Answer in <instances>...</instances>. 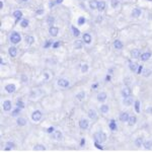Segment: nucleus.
Wrapping results in <instances>:
<instances>
[{
	"label": "nucleus",
	"mask_w": 152,
	"mask_h": 152,
	"mask_svg": "<svg viewBox=\"0 0 152 152\" xmlns=\"http://www.w3.org/2000/svg\"><path fill=\"white\" fill-rule=\"evenodd\" d=\"M63 0H56V2H57V3H60V2H62Z\"/></svg>",
	"instance_id": "obj_58"
},
{
	"label": "nucleus",
	"mask_w": 152,
	"mask_h": 152,
	"mask_svg": "<svg viewBox=\"0 0 152 152\" xmlns=\"http://www.w3.org/2000/svg\"><path fill=\"white\" fill-rule=\"evenodd\" d=\"M109 111H110V107L107 104H102V105L99 107V112L102 113V114L105 115L109 113Z\"/></svg>",
	"instance_id": "obj_25"
},
{
	"label": "nucleus",
	"mask_w": 152,
	"mask_h": 152,
	"mask_svg": "<svg viewBox=\"0 0 152 152\" xmlns=\"http://www.w3.org/2000/svg\"><path fill=\"white\" fill-rule=\"evenodd\" d=\"M43 119V113L40 110H35L33 113L31 114V120L34 123H40Z\"/></svg>",
	"instance_id": "obj_3"
},
{
	"label": "nucleus",
	"mask_w": 152,
	"mask_h": 152,
	"mask_svg": "<svg viewBox=\"0 0 152 152\" xmlns=\"http://www.w3.org/2000/svg\"><path fill=\"white\" fill-rule=\"evenodd\" d=\"M48 23L50 24V26H53V23H54V18H48Z\"/></svg>",
	"instance_id": "obj_50"
},
{
	"label": "nucleus",
	"mask_w": 152,
	"mask_h": 152,
	"mask_svg": "<svg viewBox=\"0 0 152 152\" xmlns=\"http://www.w3.org/2000/svg\"><path fill=\"white\" fill-rule=\"evenodd\" d=\"M19 24H20V26L23 28H28V26L29 20H28V19H26V18H23L20 20V23H19Z\"/></svg>",
	"instance_id": "obj_35"
},
{
	"label": "nucleus",
	"mask_w": 152,
	"mask_h": 152,
	"mask_svg": "<svg viewBox=\"0 0 152 152\" xmlns=\"http://www.w3.org/2000/svg\"><path fill=\"white\" fill-rule=\"evenodd\" d=\"M87 117H88V119H89L90 121H92V122H96L97 120H99V115H97L96 111L94 110V109H89V110H88Z\"/></svg>",
	"instance_id": "obj_5"
},
{
	"label": "nucleus",
	"mask_w": 152,
	"mask_h": 152,
	"mask_svg": "<svg viewBox=\"0 0 152 152\" xmlns=\"http://www.w3.org/2000/svg\"><path fill=\"white\" fill-rule=\"evenodd\" d=\"M118 4H119L118 0H112V6H113V7H117Z\"/></svg>",
	"instance_id": "obj_51"
},
{
	"label": "nucleus",
	"mask_w": 152,
	"mask_h": 152,
	"mask_svg": "<svg viewBox=\"0 0 152 152\" xmlns=\"http://www.w3.org/2000/svg\"><path fill=\"white\" fill-rule=\"evenodd\" d=\"M15 147V145H14V143L13 142H6L5 143V146H4V150H6V151H8V150H12V149Z\"/></svg>",
	"instance_id": "obj_31"
},
{
	"label": "nucleus",
	"mask_w": 152,
	"mask_h": 152,
	"mask_svg": "<svg viewBox=\"0 0 152 152\" xmlns=\"http://www.w3.org/2000/svg\"><path fill=\"white\" fill-rule=\"evenodd\" d=\"M141 51L139 50V49H132L131 51H130V56H131V58L133 59V60H137V59H140L141 57Z\"/></svg>",
	"instance_id": "obj_9"
},
{
	"label": "nucleus",
	"mask_w": 152,
	"mask_h": 152,
	"mask_svg": "<svg viewBox=\"0 0 152 152\" xmlns=\"http://www.w3.org/2000/svg\"><path fill=\"white\" fill-rule=\"evenodd\" d=\"M0 61H1V65H3V64L5 65V64H6V63H5V60H4V59L2 58V57L0 58Z\"/></svg>",
	"instance_id": "obj_56"
},
{
	"label": "nucleus",
	"mask_w": 152,
	"mask_h": 152,
	"mask_svg": "<svg viewBox=\"0 0 152 152\" xmlns=\"http://www.w3.org/2000/svg\"><path fill=\"white\" fill-rule=\"evenodd\" d=\"M83 41H81V40H75L74 41V48L76 49V50H80V49H82V47H83Z\"/></svg>",
	"instance_id": "obj_26"
},
{
	"label": "nucleus",
	"mask_w": 152,
	"mask_h": 152,
	"mask_svg": "<svg viewBox=\"0 0 152 152\" xmlns=\"http://www.w3.org/2000/svg\"><path fill=\"white\" fill-rule=\"evenodd\" d=\"M85 142H86V140H85L84 138H82L81 140H80V146H84V144H85Z\"/></svg>",
	"instance_id": "obj_54"
},
{
	"label": "nucleus",
	"mask_w": 152,
	"mask_h": 152,
	"mask_svg": "<svg viewBox=\"0 0 152 152\" xmlns=\"http://www.w3.org/2000/svg\"><path fill=\"white\" fill-rule=\"evenodd\" d=\"M51 138L54 139V140H56V141H61L63 139L62 132L59 131V130H55V131L51 134Z\"/></svg>",
	"instance_id": "obj_11"
},
{
	"label": "nucleus",
	"mask_w": 152,
	"mask_h": 152,
	"mask_svg": "<svg viewBox=\"0 0 152 152\" xmlns=\"http://www.w3.org/2000/svg\"><path fill=\"white\" fill-rule=\"evenodd\" d=\"M150 74H151L150 69H144V70H143V72H142V75L145 76V77H148V76L150 75Z\"/></svg>",
	"instance_id": "obj_43"
},
{
	"label": "nucleus",
	"mask_w": 152,
	"mask_h": 152,
	"mask_svg": "<svg viewBox=\"0 0 152 152\" xmlns=\"http://www.w3.org/2000/svg\"><path fill=\"white\" fill-rule=\"evenodd\" d=\"M78 126H79V128L81 130H88L89 129V121H88V119L81 118L78 121Z\"/></svg>",
	"instance_id": "obj_4"
},
{
	"label": "nucleus",
	"mask_w": 152,
	"mask_h": 152,
	"mask_svg": "<svg viewBox=\"0 0 152 152\" xmlns=\"http://www.w3.org/2000/svg\"><path fill=\"white\" fill-rule=\"evenodd\" d=\"M143 70H144L143 65H139V66H138V69H137V71H136V73H137V74H142Z\"/></svg>",
	"instance_id": "obj_44"
},
{
	"label": "nucleus",
	"mask_w": 152,
	"mask_h": 152,
	"mask_svg": "<svg viewBox=\"0 0 152 152\" xmlns=\"http://www.w3.org/2000/svg\"><path fill=\"white\" fill-rule=\"evenodd\" d=\"M97 4H99V1H96V0H90L89 1V7L91 9H97Z\"/></svg>",
	"instance_id": "obj_36"
},
{
	"label": "nucleus",
	"mask_w": 152,
	"mask_h": 152,
	"mask_svg": "<svg viewBox=\"0 0 152 152\" xmlns=\"http://www.w3.org/2000/svg\"><path fill=\"white\" fill-rule=\"evenodd\" d=\"M91 40H92V38H91V35H90V34L84 33L82 35V41H83V43L86 44V45H89V44L91 43Z\"/></svg>",
	"instance_id": "obj_19"
},
{
	"label": "nucleus",
	"mask_w": 152,
	"mask_h": 152,
	"mask_svg": "<svg viewBox=\"0 0 152 152\" xmlns=\"http://www.w3.org/2000/svg\"><path fill=\"white\" fill-rule=\"evenodd\" d=\"M129 118H130V114L128 112H122L119 115V121L122 122V123H127Z\"/></svg>",
	"instance_id": "obj_12"
},
{
	"label": "nucleus",
	"mask_w": 152,
	"mask_h": 152,
	"mask_svg": "<svg viewBox=\"0 0 152 152\" xmlns=\"http://www.w3.org/2000/svg\"><path fill=\"white\" fill-rule=\"evenodd\" d=\"M88 70H89V66H88V64H83L81 66V72L82 73H86Z\"/></svg>",
	"instance_id": "obj_40"
},
{
	"label": "nucleus",
	"mask_w": 152,
	"mask_h": 152,
	"mask_svg": "<svg viewBox=\"0 0 152 152\" xmlns=\"http://www.w3.org/2000/svg\"><path fill=\"white\" fill-rule=\"evenodd\" d=\"M85 96H86V94H85V91H79L77 94H76V99L79 100V102H82V100L85 99Z\"/></svg>",
	"instance_id": "obj_32"
},
{
	"label": "nucleus",
	"mask_w": 152,
	"mask_h": 152,
	"mask_svg": "<svg viewBox=\"0 0 152 152\" xmlns=\"http://www.w3.org/2000/svg\"><path fill=\"white\" fill-rule=\"evenodd\" d=\"M97 87H99V83H94L91 85V89H96Z\"/></svg>",
	"instance_id": "obj_53"
},
{
	"label": "nucleus",
	"mask_w": 152,
	"mask_h": 152,
	"mask_svg": "<svg viewBox=\"0 0 152 152\" xmlns=\"http://www.w3.org/2000/svg\"><path fill=\"white\" fill-rule=\"evenodd\" d=\"M121 94H122V96H123V99L124 97H128L130 96V95H132V89H131V87L130 86H125L123 89L121 90Z\"/></svg>",
	"instance_id": "obj_13"
},
{
	"label": "nucleus",
	"mask_w": 152,
	"mask_h": 152,
	"mask_svg": "<svg viewBox=\"0 0 152 152\" xmlns=\"http://www.w3.org/2000/svg\"><path fill=\"white\" fill-rule=\"evenodd\" d=\"M144 137L143 136H139L137 137L136 139L134 140V145L137 147V148H141L142 146H143V143H144Z\"/></svg>",
	"instance_id": "obj_16"
},
{
	"label": "nucleus",
	"mask_w": 152,
	"mask_h": 152,
	"mask_svg": "<svg viewBox=\"0 0 152 152\" xmlns=\"http://www.w3.org/2000/svg\"><path fill=\"white\" fill-rule=\"evenodd\" d=\"M20 112H21V109L20 107H16V109L15 110H13V112L11 113V116H13V117H16L18 114H20Z\"/></svg>",
	"instance_id": "obj_39"
},
{
	"label": "nucleus",
	"mask_w": 152,
	"mask_h": 152,
	"mask_svg": "<svg viewBox=\"0 0 152 152\" xmlns=\"http://www.w3.org/2000/svg\"><path fill=\"white\" fill-rule=\"evenodd\" d=\"M38 94H42V91L40 89H35V90H31V92H29V99H35L36 96H38Z\"/></svg>",
	"instance_id": "obj_34"
},
{
	"label": "nucleus",
	"mask_w": 152,
	"mask_h": 152,
	"mask_svg": "<svg viewBox=\"0 0 152 152\" xmlns=\"http://www.w3.org/2000/svg\"><path fill=\"white\" fill-rule=\"evenodd\" d=\"M53 43H54V42H52V41H47L44 47H45V48H49L50 46H53Z\"/></svg>",
	"instance_id": "obj_47"
},
{
	"label": "nucleus",
	"mask_w": 152,
	"mask_h": 152,
	"mask_svg": "<svg viewBox=\"0 0 152 152\" xmlns=\"http://www.w3.org/2000/svg\"><path fill=\"white\" fill-rule=\"evenodd\" d=\"M59 34V28L57 26H51L50 28H49V35L51 37H53V38H55V37H57Z\"/></svg>",
	"instance_id": "obj_17"
},
{
	"label": "nucleus",
	"mask_w": 152,
	"mask_h": 152,
	"mask_svg": "<svg viewBox=\"0 0 152 152\" xmlns=\"http://www.w3.org/2000/svg\"><path fill=\"white\" fill-rule=\"evenodd\" d=\"M16 107H20L21 110H23L24 109V102H23V100H18V102H16Z\"/></svg>",
	"instance_id": "obj_42"
},
{
	"label": "nucleus",
	"mask_w": 152,
	"mask_h": 152,
	"mask_svg": "<svg viewBox=\"0 0 152 152\" xmlns=\"http://www.w3.org/2000/svg\"><path fill=\"white\" fill-rule=\"evenodd\" d=\"M20 78H21V81H23V83H26L28 81V77H26V75H24V74H21L20 75Z\"/></svg>",
	"instance_id": "obj_46"
},
{
	"label": "nucleus",
	"mask_w": 152,
	"mask_h": 152,
	"mask_svg": "<svg viewBox=\"0 0 152 152\" xmlns=\"http://www.w3.org/2000/svg\"><path fill=\"white\" fill-rule=\"evenodd\" d=\"M61 44H62V43H61L60 41H58V42H54L52 47H53V49H57V48L60 47V45H61Z\"/></svg>",
	"instance_id": "obj_45"
},
{
	"label": "nucleus",
	"mask_w": 152,
	"mask_h": 152,
	"mask_svg": "<svg viewBox=\"0 0 152 152\" xmlns=\"http://www.w3.org/2000/svg\"><path fill=\"white\" fill-rule=\"evenodd\" d=\"M20 1H28V0H20Z\"/></svg>",
	"instance_id": "obj_59"
},
{
	"label": "nucleus",
	"mask_w": 152,
	"mask_h": 152,
	"mask_svg": "<svg viewBox=\"0 0 152 152\" xmlns=\"http://www.w3.org/2000/svg\"><path fill=\"white\" fill-rule=\"evenodd\" d=\"M71 28H72L73 35H74L75 38H79V36H80V31H79V29H78L77 28H75L74 26H71Z\"/></svg>",
	"instance_id": "obj_38"
},
{
	"label": "nucleus",
	"mask_w": 152,
	"mask_h": 152,
	"mask_svg": "<svg viewBox=\"0 0 152 152\" xmlns=\"http://www.w3.org/2000/svg\"><path fill=\"white\" fill-rule=\"evenodd\" d=\"M134 97L132 95H130L128 97H124L123 99V104L126 105V107H131V105L134 104Z\"/></svg>",
	"instance_id": "obj_14"
},
{
	"label": "nucleus",
	"mask_w": 152,
	"mask_h": 152,
	"mask_svg": "<svg viewBox=\"0 0 152 152\" xmlns=\"http://www.w3.org/2000/svg\"><path fill=\"white\" fill-rule=\"evenodd\" d=\"M107 7V3L104 1H99V4H97V10L99 12H102Z\"/></svg>",
	"instance_id": "obj_28"
},
{
	"label": "nucleus",
	"mask_w": 152,
	"mask_h": 152,
	"mask_svg": "<svg viewBox=\"0 0 152 152\" xmlns=\"http://www.w3.org/2000/svg\"><path fill=\"white\" fill-rule=\"evenodd\" d=\"M138 66L139 65L135 62H131V61L129 62V67H130V69H131V71H133V72H136L137 69H138Z\"/></svg>",
	"instance_id": "obj_33"
},
{
	"label": "nucleus",
	"mask_w": 152,
	"mask_h": 152,
	"mask_svg": "<svg viewBox=\"0 0 152 152\" xmlns=\"http://www.w3.org/2000/svg\"><path fill=\"white\" fill-rule=\"evenodd\" d=\"M7 52H8L9 57L11 59L16 58V56H18V48H16L15 46H10V47L8 48V50H7Z\"/></svg>",
	"instance_id": "obj_8"
},
{
	"label": "nucleus",
	"mask_w": 152,
	"mask_h": 152,
	"mask_svg": "<svg viewBox=\"0 0 152 152\" xmlns=\"http://www.w3.org/2000/svg\"><path fill=\"white\" fill-rule=\"evenodd\" d=\"M113 46L116 50H122L124 48V44L122 43L121 40H115L114 43H113Z\"/></svg>",
	"instance_id": "obj_21"
},
{
	"label": "nucleus",
	"mask_w": 152,
	"mask_h": 152,
	"mask_svg": "<svg viewBox=\"0 0 152 152\" xmlns=\"http://www.w3.org/2000/svg\"><path fill=\"white\" fill-rule=\"evenodd\" d=\"M109 127H110V129H111L112 131H116V130H118L117 123H116V121H115L114 119H112L111 121L109 122Z\"/></svg>",
	"instance_id": "obj_29"
},
{
	"label": "nucleus",
	"mask_w": 152,
	"mask_h": 152,
	"mask_svg": "<svg viewBox=\"0 0 152 152\" xmlns=\"http://www.w3.org/2000/svg\"><path fill=\"white\" fill-rule=\"evenodd\" d=\"M57 85L61 88H68L70 86V81L66 78H59L57 80Z\"/></svg>",
	"instance_id": "obj_6"
},
{
	"label": "nucleus",
	"mask_w": 152,
	"mask_h": 152,
	"mask_svg": "<svg viewBox=\"0 0 152 152\" xmlns=\"http://www.w3.org/2000/svg\"><path fill=\"white\" fill-rule=\"evenodd\" d=\"M54 131H55V128H54V127H50V128H48V129H47V132H48V133L50 134V135L52 134Z\"/></svg>",
	"instance_id": "obj_49"
},
{
	"label": "nucleus",
	"mask_w": 152,
	"mask_h": 152,
	"mask_svg": "<svg viewBox=\"0 0 152 152\" xmlns=\"http://www.w3.org/2000/svg\"><path fill=\"white\" fill-rule=\"evenodd\" d=\"M107 134L104 133V132L102 131H99L96 132V133H94V142L95 143H104L105 141H107Z\"/></svg>",
	"instance_id": "obj_1"
},
{
	"label": "nucleus",
	"mask_w": 152,
	"mask_h": 152,
	"mask_svg": "<svg viewBox=\"0 0 152 152\" xmlns=\"http://www.w3.org/2000/svg\"><path fill=\"white\" fill-rule=\"evenodd\" d=\"M46 150H47V147L45 145H43L42 143L36 144V145L33 147V151H46Z\"/></svg>",
	"instance_id": "obj_22"
},
{
	"label": "nucleus",
	"mask_w": 152,
	"mask_h": 152,
	"mask_svg": "<svg viewBox=\"0 0 152 152\" xmlns=\"http://www.w3.org/2000/svg\"><path fill=\"white\" fill-rule=\"evenodd\" d=\"M9 41H10V43L12 45H18L21 42V35L18 31H13L12 33L10 34V36H9Z\"/></svg>",
	"instance_id": "obj_2"
},
{
	"label": "nucleus",
	"mask_w": 152,
	"mask_h": 152,
	"mask_svg": "<svg viewBox=\"0 0 152 152\" xmlns=\"http://www.w3.org/2000/svg\"><path fill=\"white\" fill-rule=\"evenodd\" d=\"M152 56V53L151 52H144L141 54V57H140V60L142 62H146V61H148L149 59L151 58Z\"/></svg>",
	"instance_id": "obj_20"
},
{
	"label": "nucleus",
	"mask_w": 152,
	"mask_h": 152,
	"mask_svg": "<svg viewBox=\"0 0 152 152\" xmlns=\"http://www.w3.org/2000/svg\"><path fill=\"white\" fill-rule=\"evenodd\" d=\"M137 120H138V119H137V116H135V115H133V116H130L128 122H127V124H128V126L132 127V126H134V125H136Z\"/></svg>",
	"instance_id": "obj_24"
},
{
	"label": "nucleus",
	"mask_w": 152,
	"mask_h": 152,
	"mask_svg": "<svg viewBox=\"0 0 152 152\" xmlns=\"http://www.w3.org/2000/svg\"><path fill=\"white\" fill-rule=\"evenodd\" d=\"M111 79H112V75L109 73V74L105 76V81H111Z\"/></svg>",
	"instance_id": "obj_52"
},
{
	"label": "nucleus",
	"mask_w": 152,
	"mask_h": 152,
	"mask_svg": "<svg viewBox=\"0 0 152 152\" xmlns=\"http://www.w3.org/2000/svg\"><path fill=\"white\" fill-rule=\"evenodd\" d=\"M107 99V94L105 91H100L96 94V99L99 102H104Z\"/></svg>",
	"instance_id": "obj_15"
},
{
	"label": "nucleus",
	"mask_w": 152,
	"mask_h": 152,
	"mask_svg": "<svg viewBox=\"0 0 152 152\" xmlns=\"http://www.w3.org/2000/svg\"><path fill=\"white\" fill-rule=\"evenodd\" d=\"M84 23H85V18H78V24H79V26H82Z\"/></svg>",
	"instance_id": "obj_48"
},
{
	"label": "nucleus",
	"mask_w": 152,
	"mask_h": 152,
	"mask_svg": "<svg viewBox=\"0 0 152 152\" xmlns=\"http://www.w3.org/2000/svg\"><path fill=\"white\" fill-rule=\"evenodd\" d=\"M4 90L7 92V94H14L16 91V85L14 83H8L4 86Z\"/></svg>",
	"instance_id": "obj_10"
},
{
	"label": "nucleus",
	"mask_w": 152,
	"mask_h": 152,
	"mask_svg": "<svg viewBox=\"0 0 152 152\" xmlns=\"http://www.w3.org/2000/svg\"><path fill=\"white\" fill-rule=\"evenodd\" d=\"M0 4H1V5H0V9H2L3 8V1H2V0H1V2H0Z\"/></svg>",
	"instance_id": "obj_57"
},
{
	"label": "nucleus",
	"mask_w": 152,
	"mask_h": 152,
	"mask_svg": "<svg viewBox=\"0 0 152 152\" xmlns=\"http://www.w3.org/2000/svg\"><path fill=\"white\" fill-rule=\"evenodd\" d=\"M2 110H3L5 113H8L10 112L12 110V102L11 100L9 99H5L2 102Z\"/></svg>",
	"instance_id": "obj_7"
},
{
	"label": "nucleus",
	"mask_w": 152,
	"mask_h": 152,
	"mask_svg": "<svg viewBox=\"0 0 152 152\" xmlns=\"http://www.w3.org/2000/svg\"><path fill=\"white\" fill-rule=\"evenodd\" d=\"M140 13H141V11L139 10V9H134V10L132 11V15L135 16V18H138V16H140Z\"/></svg>",
	"instance_id": "obj_41"
},
{
	"label": "nucleus",
	"mask_w": 152,
	"mask_h": 152,
	"mask_svg": "<svg viewBox=\"0 0 152 152\" xmlns=\"http://www.w3.org/2000/svg\"><path fill=\"white\" fill-rule=\"evenodd\" d=\"M13 16L16 18V23H18V21L23 19V12H21L20 10H15L13 12Z\"/></svg>",
	"instance_id": "obj_27"
},
{
	"label": "nucleus",
	"mask_w": 152,
	"mask_h": 152,
	"mask_svg": "<svg viewBox=\"0 0 152 152\" xmlns=\"http://www.w3.org/2000/svg\"><path fill=\"white\" fill-rule=\"evenodd\" d=\"M143 147L146 150H151L152 149V140L151 139H145L143 143Z\"/></svg>",
	"instance_id": "obj_23"
},
{
	"label": "nucleus",
	"mask_w": 152,
	"mask_h": 152,
	"mask_svg": "<svg viewBox=\"0 0 152 152\" xmlns=\"http://www.w3.org/2000/svg\"><path fill=\"white\" fill-rule=\"evenodd\" d=\"M140 102H139L138 99H136L134 102V110H135V112L136 113H140Z\"/></svg>",
	"instance_id": "obj_37"
},
{
	"label": "nucleus",
	"mask_w": 152,
	"mask_h": 152,
	"mask_svg": "<svg viewBox=\"0 0 152 152\" xmlns=\"http://www.w3.org/2000/svg\"><path fill=\"white\" fill-rule=\"evenodd\" d=\"M24 41H26V43L28 44V46H31L35 43V38H34L33 36H26V38H24Z\"/></svg>",
	"instance_id": "obj_30"
},
{
	"label": "nucleus",
	"mask_w": 152,
	"mask_h": 152,
	"mask_svg": "<svg viewBox=\"0 0 152 152\" xmlns=\"http://www.w3.org/2000/svg\"><path fill=\"white\" fill-rule=\"evenodd\" d=\"M15 123H16V125H18V127H24L26 125V118H23V117H18L16 118V121H15Z\"/></svg>",
	"instance_id": "obj_18"
},
{
	"label": "nucleus",
	"mask_w": 152,
	"mask_h": 152,
	"mask_svg": "<svg viewBox=\"0 0 152 152\" xmlns=\"http://www.w3.org/2000/svg\"><path fill=\"white\" fill-rule=\"evenodd\" d=\"M146 113H147V114H152V107H147V109H146Z\"/></svg>",
	"instance_id": "obj_55"
}]
</instances>
